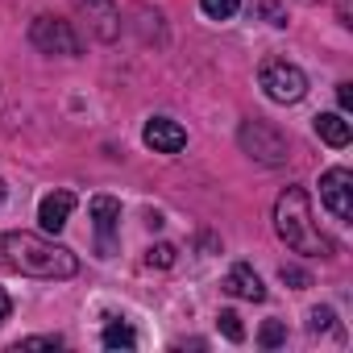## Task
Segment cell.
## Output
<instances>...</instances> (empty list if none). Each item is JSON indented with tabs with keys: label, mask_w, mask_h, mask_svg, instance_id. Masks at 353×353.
<instances>
[{
	"label": "cell",
	"mask_w": 353,
	"mask_h": 353,
	"mask_svg": "<svg viewBox=\"0 0 353 353\" xmlns=\"http://www.w3.org/2000/svg\"><path fill=\"white\" fill-rule=\"evenodd\" d=\"M320 200L336 221H353V174L345 166H332L320 174Z\"/></svg>",
	"instance_id": "6"
},
{
	"label": "cell",
	"mask_w": 353,
	"mask_h": 353,
	"mask_svg": "<svg viewBox=\"0 0 353 353\" xmlns=\"http://www.w3.org/2000/svg\"><path fill=\"white\" fill-rule=\"evenodd\" d=\"M221 332L229 341H245V328H241V316L237 312H221Z\"/></svg>",
	"instance_id": "18"
},
{
	"label": "cell",
	"mask_w": 353,
	"mask_h": 353,
	"mask_svg": "<svg viewBox=\"0 0 353 353\" xmlns=\"http://www.w3.org/2000/svg\"><path fill=\"white\" fill-rule=\"evenodd\" d=\"M258 83H262V92H266L274 104H299V100L307 96V75H303L295 63H287V59L262 63Z\"/></svg>",
	"instance_id": "3"
},
{
	"label": "cell",
	"mask_w": 353,
	"mask_h": 353,
	"mask_svg": "<svg viewBox=\"0 0 353 353\" xmlns=\"http://www.w3.org/2000/svg\"><path fill=\"white\" fill-rule=\"evenodd\" d=\"M71 5H75V13L92 26V34H96L100 42H112V38L121 34V13H117L112 0H71Z\"/></svg>",
	"instance_id": "7"
},
{
	"label": "cell",
	"mask_w": 353,
	"mask_h": 353,
	"mask_svg": "<svg viewBox=\"0 0 353 353\" xmlns=\"http://www.w3.org/2000/svg\"><path fill=\"white\" fill-rule=\"evenodd\" d=\"M225 291H229V295H237V299H250V303L266 299V287H262V279L254 274V266H250V262H237V266L229 270Z\"/></svg>",
	"instance_id": "11"
},
{
	"label": "cell",
	"mask_w": 353,
	"mask_h": 353,
	"mask_svg": "<svg viewBox=\"0 0 353 353\" xmlns=\"http://www.w3.org/2000/svg\"><path fill=\"white\" fill-rule=\"evenodd\" d=\"M237 141H241V150H245L250 158H258V162H266V166H283V162L291 158V141H287L274 125H266V121H245V125L237 129Z\"/></svg>",
	"instance_id": "4"
},
{
	"label": "cell",
	"mask_w": 353,
	"mask_h": 353,
	"mask_svg": "<svg viewBox=\"0 0 353 353\" xmlns=\"http://www.w3.org/2000/svg\"><path fill=\"white\" fill-rule=\"evenodd\" d=\"M9 312H13V303H9V295H5V291H0V324L9 320Z\"/></svg>",
	"instance_id": "23"
},
{
	"label": "cell",
	"mask_w": 353,
	"mask_h": 353,
	"mask_svg": "<svg viewBox=\"0 0 353 353\" xmlns=\"http://www.w3.org/2000/svg\"><path fill=\"white\" fill-rule=\"evenodd\" d=\"M336 100H341V112H349V108H353V92H349V83H341V88H336Z\"/></svg>",
	"instance_id": "22"
},
{
	"label": "cell",
	"mask_w": 353,
	"mask_h": 353,
	"mask_svg": "<svg viewBox=\"0 0 353 353\" xmlns=\"http://www.w3.org/2000/svg\"><path fill=\"white\" fill-rule=\"evenodd\" d=\"M0 250H5L9 266L30 274V279H75L79 274V258L50 241V237H38V233H5V241H0Z\"/></svg>",
	"instance_id": "1"
},
{
	"label": "cell",
	"mask_w": 353,
	"mask_h": 353,
	"mask_svg": "<svg viewBox=\"0 0 353 353\" xmlns=\"http://www.w3.org/2000/svg\"><path fill=\"white\" fill-rule=\"evenodd\" d=\"M258 341H262L266 349H279V345L287 341V324H283V320H266L262 332H258Z\"/></svg>",
	"instance_id": "16"
},
{
	"label": "cell",
	"mask_w": 353,
	"mask_h": 353,
	"mask_svg": "<svg viewBox=\"0 0 353 353\" xmlns=\"http://www.w3.org/2000/svg\"><path fill=\"white\" fill-rule=\"evenodd\" d=\"M88 212H92V221H96L100 250H104V254H112V233L121 229V204H117L112 196H96V200L88 204Z\"/></svg>",
	"instance_id": "10"
},
{
	"label": "cell",
	"mask_w": 353,
	"mask_h": 353,
	"mask_svg": "<svg viewBox=\"0 0 353 353\" xmlns=\"http://www.w3.org/2000/svg\"><path fill=\"white\" fill-rule=\"evenodd\" d=\"M200 9H204V17H212V21H229V17L241 9V0H200Z\"/></svg>",
	"instance_id": "14"
},
{
	"label": "cell",
	"mask_w": 353,
	"mask_h": 353,
	"mask_svg": "<svg viewBox=\"0 0 353 353\" xmlns=\"http://www.w3.org/2000/svg\"><path fill=\"white\" fill-rule=\"evenodd\" d=\"M100 345H104V349H137V332H133L129 324H121V320H108Z\"/></svg>",
	"instance_id": "13"
},
{
	"label": "cell",
	"mask_w": 353,
	"mask_h": 353,
	"mask_svg": "<svg viewBox=\"0 0 353 353\" xmlns=\"http://www.w3.org/2000/svg\"><path fill=\"white\" fill-rule=\"evenodd\" d=\"M63 345H67L63 336H26V341H17L13 349L21 353V349H63Z\"/></svg>",
	"instance_id": "19"
},
{
	"label": "cell",
	"mask_w": 353,
	"mask_h": 353,
	"mask_svg": "<svg viewBox=\"0 0 353 353\" xmlns=\"http://www.w3.org/2000/svg\"><path fill=\"white\" fill-rule=\"evenodd\" d=\"M174 254H179V250H174L170 241H158V245H150V250H145V266L166 270V266H174Z\"/></svg>",
	"instance_id": "15"
},
{
	"label": "cell",
	"mask_w": 353,
	"mask_h": 353,
	"mask_svg": "<svg viewBox=\"0 0 353 353\" xmlns=\"http://www.w3.org/2000/svg\"><path fill=\"white\" fill-rule=\"evenodd\" d=\"M71 212H75V196H71V192H50V196L38 204V225H42V233H63V225L71 221Z\"/></svg>",
	"instance_id": "9"
},
{
	"label": "cell",
	"mask_w": 353,
	"mask_h": 353,
	"mask_svg": "<svg viewBox=\"0 0 353 353\" xmlns=\"http://www.w3.org/2000/svg\"><path fill=\"white\" fill-rule=\"evenodd\" d=\"M254 13H262L270 26H287V13L274 5V0H254Z\"/></svg>",
	"instance_id": "20"
},
{
	"label": "cell",
	"mask_w": 353,
	"mask_h": 353,
	"mask_svg": "<svg viewBox=\"0 0 353 353\" xmlns=\"http://www.w3.org/2000/svg\"><path fill=\"white\" fill-rule=\"evenodd\" d=\"M141 141H145L154 154H179V150L188 145V129H183L179 121H170V117H154V121H145Z\"/></svg>",
	"instance_id": "8"
},
{
	"label": "cell",
	"mask_w": 353,
	"mask_h": 353,
	"mask_svg": "<svg viewBox=\"0 0 353 353\" xmlns=\"http://www.w3.org/2000/svg\"><path fill=\"white\" fill-rule=\"evenodd\" d=\"M316 133H320V141H328L332 150H345L349 137H353L345 112H320V117H316Z\"/></svg>",
	"instance_id": "12"
},
{
	"label": "cell",
	"mask_w": 353,
	"mask_h": 353,
	"mask_svg": "<svg viewBox=\"0 0 353 353\" xmlns=\"http://www.w3.org/2000/svg\"><path fill=\"white\" fill-rule=\"evenodd\" d=\"M30 42H34L42 54H79V38H75L71 21H63V17H46V13L34 17Z\"/></svg>",
	"instance_id": "5"
},
{
	"label": "cell",
	"mask_w": 353,
	"mask_h": 353,
	"mask_svg": "<svg viewBox=\"0 0 353 353\" xmlns=\"http://www.w3.org/2000/svg\"><path fill=\"white\" fill-rule=\"evenodd\" d=\"M274 233L295 254H307V258H328L332 254V241L312 221V200H307L303 188H287L279 196V204H274Z\"/></svg>",
	"instance_id": "2"
},
{
	"label": "cell",
	"mask_w": 353,
	"mask_h": 353,
	"mask_svg": "<svg viewBox=\"0 0 353 353\" xmlns=\"http://www.w3.org/2000/svg\"><path fill=\"white\" fill-rule=\"evenodd\" d=\"M279 279H283L287 287H295V291L312 287V274H307V270H299V266H283V270H279Z\"/></svg>",
	"instance_id": "17"
},
{
	"label": "cell",
	"mask_w": 353,
	"mask_h": 353,
	"mask_svg": "<svg viewBox=\"0 0 353 353\" xmlns=\"http://www.w3.org/2000/svg\"><path fill=\"white\" fill-rule=\"evenodd\" d=\"M332 320H336V316H332V307H312V312H307V328H312V332L332 328Z\"/></svg>",
	"instance_id": "21"
}]
</instances>
